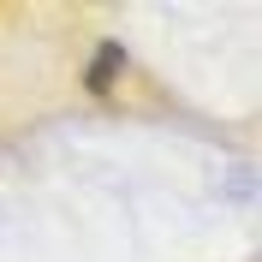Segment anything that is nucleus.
Instances as JSON below:
<instances>
[{
    "mask_svg": "<svg viewBox=\"0 0 262 262\" xmlns=\"http://www.w3.org/2000/svg\"><path fill=\"white\" fill-rule=\"evenodd\" d=\"M119 66H125V54L107 42V48H101V60H96V72H90V90H96V96H107V83H114V72H119Z\"/></svg>",
    "mask_w": 262,
    "mask_h": 262,
    "instance_id": "nucleus-1",
    "label": "nucleus"
}]
</instances>
